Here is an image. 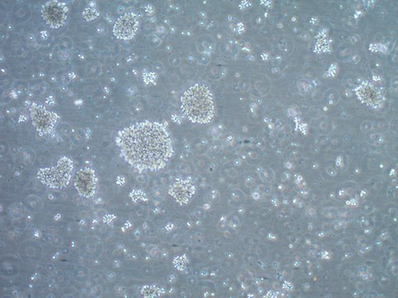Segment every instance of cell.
I'll return each mask as SVG.
<instances>
[{"label": "cell", "mask_w": 398, "mask_h": 298, "mask_svg": "<svg viewBox=\"0 0 398 298\" xmlns=\"http://www.w3.org/2000/svg\"><path fill=\"white\" fill-rule=\"evenodd\" d=\"M117 148L124 161L140 172H158L174 155L173 139L167 128L155 121H143L117 133Z\"/></svg>", "instance_id": "6da1fadb"}, {"label": "cell", "mask_w": 398, "mask_h": 298, "mask_svg": "<svg viewBox=\"0 0 398 298\" xmlns=\"http://www.w3.org/2000/svg\"><path fill=\"white\" fill-rule=\"evenodd\" d=\"M181 111L190 122L209 124L216 113L215 100L208 85L196 83L189 86L181 98Z\"/></svg>", "instance_id": "7a4b0ae2"}, {"label": "cell", "mask_w": 398, "mask_h": 298, "mask_svg": "<svg viewBox=\"0 0 398 298\" xmlns=\"http://www.w3.org/2000/svg\"><path fill=\"white\" fill-rule=\"evenodd\" d=\"M74 165L72 161L66 157L58 160L55 167L42 168L38 172V178L44 185L59 190L71 182Z\"/></svg>", "instance_id": "3957f363"}, {"label": "cell", "mask_w": 398, "mask_h": 298, "mask_svg": "<svg viewBox=\"0 0 398 298\" xmlns=\"http://www.w3.org/2000/svg\"><path fill=\"white\" fill-rule=\"evenodd\" d=\"M68 7L60 1H49L42 6L41 14L44 21L53 29H59L65 25L68 18Z\"/></svg>", "instance_id": "277c9868"}, {"label": "cell", "mask_w": 398, "mask_h": 298, "mask_svg": "<svg viewBox=\"0 0 398 298\" xmlns=\"http://www.w3.org/2000/svg\"><path fill=\"white\" fill-rule=\"evenodd\" d=\"M30 116L34 126L39 133H49L55 128L57 116L42 105L34 104L30 107Z\"/></svg>", "instance_id": "5b68a950"}, {"label": "cell", "mask_w": 398, "mask_h": 298, "mask_svg": "<svg viewBox=\"0 0 398 298\" xmlns=\"http://www.w3.org/2000/svg\"><path fill=\"white\" fill-rule=\"evenodd\" d=\"M74 186L78 194L85 198L94 197L97 188L96 172L91 167H83L77 172Z\"/></svg>", "instance_id": "8992f818"}, {"label": "cell", "mask_w": 398, "mask_h": 298, "mask_svg": "<svg viewBox=\"0 0 398 298\" xmlns=\"http://www.w3.org/2000/svg\"><path fill=\"white\" fill-rule=\"evenodd\" d=\"M139 29V18L134 13H127L117 19L113 33L122 40H130L137 33Z\"/></svg>", "instance_id": "52a82bcc"}, {"label": "cell", "mask_w": 398, "mask_h": 298, "mask_svg": "<svg viewBox=\"0 0 398 298\" xmlns=\"http://www.w3.org/2000/svg\"><path fill=\"white\" fill-rule=\"evenodd\" d=\"M195 191L196 190L192 182L186 180H178L170 187V194L177 202L185 205L193 198Z\"/></svg>", "instance_id": "ba28073f"}, {"label": "cell", "mask_w": 398, "mask_h": 298, "mask_svg": "<svg viewBox=\"0 0 398 298\" xmlns=\"http://www.w3.org/2000/svg\"><path fill=\"white\" fill-rule=\"evenodd\" d=\"M97 12L95 10L91 9V8H89V9L85 10L84 13H83V16L85 18V19H87V21H92V19H94L96 18L97 16Z\"/></svg>", "instance_id": "9c48e42d"}]
</instances>
